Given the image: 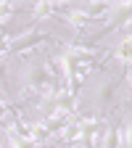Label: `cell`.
Wrapping results in <instances>:
<instances>
[{"instance_id": "1", "label": "cell", "mask_w": 132, "mask_h": 148, "mask_svg": "<svg viewBox=\"0 0 132 148\" xmlns=\"http://www.w3.org/2000/svg\"><path fill=\"white\" fill-rule=\"evenodd\" d=\"M3 148H37V145H32L24 135H18L16 130L3 127Z\"/></svg>"}]
</instances>
